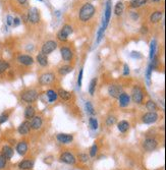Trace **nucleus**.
Wrapping results in <instances>:
<instances>
[{
	"instance_id": "nucleus-23",
	"label": "nucleus",
	"mask_w": 166,
	"mask_h": 170,
	"mask_svg": "<svg viewBox=\"0 0 166 170\" xmlns=\"http://www.w3.org/2000/svg\"><path fill=\"white\" fill-rule=\"evenodd\" d=\"M46 96H47V98H48L49 103H54V102L57 100L58 94L53 90H48L47 92H46Z\"/></svg>"
},
{
	"instance_id": "nucleus-26",
	"label": "nucleus",
	"mask_w": 166,
	"mask_h": 170,
	"mask_svg": "<svg viewBox=\"0 0 166 170\" xmlns=\"http://www.w3.org/2000/svg\"><path fill=\"white\" fill-rule=\"evenodd\" d=\"M35 116V108L33 106H28L25 110V118L29 120Z\"/></svg>"
},
{
	"instance_id": "nucleus-33",
	"label": "nucleus",
	"mask_w": 166,
	"mask_h": 170,
	"mask_svg": "<svg viewBox=\"0 0 166 170\" xmlns=\"http://www.w3.org/2000/svg\"><path fill=\"white\" fill-rule=\"evenodd\" d=\"M89 125L93 130H96L98 128V120L95 117H91L89 119Z\"/></svg>"
},
{
	"instance_id": "nucleus-13",
	"label": "nucleus",
	"mask_w": 166,
	"mask_h": 170,
	"mask_svg": "<svg viewBox=\"0 0 166 170\" xmlns=\"http://www.w3.org/2000/svg\"><path fill=\"white\" fill-rule=\"evenodd\" d=\"M17 61H19L20 64L26 65V66H30L34 63V59L30 55H19V56L17 57Z\"/></svg>"
},
{
	"instance_id": "nucleus-30",
	"label": "nucleus",
	"mask_w": 166,
	"mask_h": 170,
	"mask_svg": "<svg viewBox=\"0 0 166 170\" xmlns=\"http://www.w3.org/2000/svg\"><path fill=\"white\" fill-rule=\"evenodd\" d=\"M146 108L149 111H151V112H156V110H157V105H156V103L155 102H154L153 100H149L146 103Z\"/></svg>"
},
{
	"instance_id": "nucleus-5",
	"label": "nucleus",
	"mask_w": 166,
	"mask_h": 170,
	"mask_svg": "<svg viewBox=\"0 0 166 170\" xmlns=\"http://www.w3.org/2000/svg\"><path fill=\"white\" fill-rule=\"evenodd\" d=\"M133 101L137 104H141L144 100V94L140 87H135L133 89Z\"/></svg>"
},
{
	"instance_id": "nucleus-47",
	"label": "nucleus",
	"mask_w": 166,
	"mask_h": 170,
	"mask_svg": "<svg viewBox=\"0 0 166 170\" xmlns=\"http://www.w3.org/2000/svg\"><path fill=\"white\" fill-rule=\"evenodd\" d=\"M19 25H20V19H19V17H14L12 26H14V27H17V26H19Z\"/></svg>"
},
{
	"instance_id": "nucleus-44",
	"label": "nucleus",
	"mask_w": 166,
	"mask_h": 170,
	"mask_svg": "<svg viewBox=\"0 0 166 170\" xmlns=\"http://www.w3.org/2000/svg\"><path fill=\"white\" fill-rule=\"evenodd\" d=\"M83 68H81L80 74H78V87L81 88V78H83Z\"/></svg>"
},
{
	"instance_id": "nucleus-40",
	"label": "nucleus",
	"mask_w": 166,
	"mask_h": 170,
	"mask_svg": "<svg viewBox=\"0 0 166 170\" xmlns=\"http://www.w3.org/2000/svg\"><path fill=\"white\" fill-rule=\"evenodd\" d=\"M67 37L68 36H66V35L63 33V32H61V31L57 34V39L59 41H62V42H63V41L65 42V41L67 40Z\"/></svg>"
},
{
	"instance_id": "nucleus-48",
	"label": "nucleus",
	"mask_w": 166,
	"mask_h": 170,
	"mask_svg": "<svg viewBox=\"0 0 166 170\" xmlns=\"http://www.w3.org/2000/svg\"><path fill=\"white\" fill-rule=\"evenodd\" d=\"M130 74V66L127 64H124V70H123V75H129Z\"/></svg>"
},
{
	"instance_id": "nucleus-17",
	"label": "nucleus",
	"mask_w": 166,
	"mask_h": 170,
	"mask_svg": "<svg viewBox=\"0 0 166 170\" xmlns=\"http://www.w3.org/2000/svg\"><path fill=\"white\" fill-rule=\"evenodd\" d=\"M60 53H61V57H62L63 60H65V61L71 60L72 52L68 47H62V48L60 49Z\"/></svg>"
},
{
	"instance_id": "nucleus-45",
	"label": "nucleus",
	"mask_w": 166,
	"mask_h": 170,
	"mask_svg": "<svg viewBox=\"0 0 166 170\" xmlns=\"http://www.w3.org/2000/svg\"><path fill=\"white\" fill-rule=\"evenodd\" d=\"M78 159H80L81 162H87V161L89 160V157H88V155H86V154H80L78 155Z\"/></svg>"
},
{
	"instance_id": "nucleus-46",
	"label": "nucleus",
	"mask_w": 166,
	"mask_h": 170,
	"mask_svg": "<svg viewBox=\"0 0 166 170\" xmlns=\"http://www.w3.org/2000/svg\"><path fill=\"white\" fill-rule=\"evenodd\" d=\"M6 23H7V26H12V23H13V17L11 16H7V17H6Z\"/></svg>"
},
{
	"instance_id": "nucleus-18",
	"label": "nucleus",
	"mask_w": 166,
	"mask_h": 170,
	"mask_svg": "<svg viewBox=\"0 0 166 170\" xmlns=\"http://www.w3.org/2000/svg\"><path fill=\"white\" fill-rule=\"evenodd\" d=\"M74 137L67 134H57V141L61 144H69L72 142Z\"/></svg>"
},
{
	"instance_id": "nucleus-16",
	"label": "nucleus",
	"mask_w": 166,
	"mask_h": 170,
	"mask_svg": "<svg viewBox=\"0 0 166 170\" xmlns=\"http://www.w3.org/2000/svg\"><path fill=\"white\" fill-rule=\"evenodd\" d=\"M118 100H119V106L120 107H126L130 102V97L129 96V94L121 93L120 96L118 97Z\"/></svg>"
},
{
	"instance_id": "nucleus-39",
	"label": "nucleus",
	"mask_w": 166,
	"mask_h": 170,
	"mask_svg": "<svg viewBox=\"0 0 166 170\" xmlns=\"http://www.w3.org/2000/svg\"><path fill=\"white\" fill-rule=\"evenodd\" d=\"M104 31H105V30H103L102 28H100V30L98 31V33H97V40H96V44H99V43H100V41L102 40V38L104 37Z\"/></svg>"
},
{
	"instance_id": "nucleus-49",
	"label": "nucleus",
	"mask_w": 166,
	"mask_h": 170,
	"mask_svg": "<svg viewBox=\"0 0 166 170\" xmlns=\"http://www.w3.org/2000/svg\"><path fill=\"white\" fill-rule=\"evenodd\" d=\"M130 55H132V57H133V58H141L142 57V55L140 54V52H136V51H133Z\"/></svg>"
},
{
	"instance_id": "nucleus-34",
	"label": "nucleus",
	"mask_w": 166,
	"mask_h": 170,
	"mask_svg": "<svg viewBox=\"0 0 166 170\" xmlns=\"http://www.w3.org/2000/svg\"><path fill=\"white\" fill-rule=\"evenodd\" d=\"M9 68V64L6 61H0V74H3Z\"/></svg>"
},
{
	"instance_id": "nucleus-52",
	"label": "nucleus",
	"mask_w": 166,
	"mask_h": 170,
	"mask_svg": "<svg viewBox=\"0 0 166 170\" xmlns=\"http://www.w3.org/2000/svg\"><path fill=\"white\" fill-rule=\"evenodd\" d=\"M152 1H153V2H159L160 0H152Z\"/></svg>"
},
{
	"instance_id": "nucleus-35",
	"label": "nucleus",
	"mask_w": 166,
	"mask_h": 170,
	"mask_svg": "<svg viewBox=\"0 0 166 170\" xmlns=\"http://www.w3.org/2000/svg\"><path fill=\"white\" fill-rule=\"evenodd\" d=\"M85 107H86V111H87V113H89V114H94L95 113V110H94V107H93V105L91 102H86V105H85Z\"/></svg>"
},
{
	"instance_id": "nucleus-3",
	"label": "nucleus",
	"mask_w": 166,
	"mask_h": 170,
	"mask_svg": "<svg viewBox=\"0 0 166 170\" xmlns=\"http://www.w3.org/2000/svg\"><path fill=\"white\" fill-rule=\"evenodd\" d=\"M111 0H108L106 3V8H105V12H104V17H103V25H102V29L105 30L107 25H108L109 20H110V16H111Z\"/></svg>"
},
{
	"instance_id": "nucleus-27",
	"label": "nucleus",
	"mask_w": 166,
	"mask_h": 170,
	"mask_svg": "<svg viewBox=\"0 0 166 170\" xmlns=\"http://www.w3.org/2000/svg\"><path fill=\"white\" fill-rule=\"evenodd\" d=\"M72 69L74 68H72V66H71V65H63L58 68V72H59L60 75H65L69 74V72H71Z\"/></svg>"
},
{
	"instance_id": "nucleus-9",
	"label": "nucleus",
	"mask_w": 166,
	"mask_h": 170,
	"mask_svg": "<svg viewBox=\"0 0 166 170\" xmlns=\"http://www.w3.org/2000/svg\"><path fill=\"white\" fill-rule=\"evenodd\" d=\"M54 80H55V77L53 74H51V72H46V74H43L39 78V83L41 85H43V86H45V85L51 84L52 82H54Z\"/></svg>"
},
{
	"instance_id": "nucleus-2",
	"label": "nucleus",
	"mask_w": 166,
	"mask_h": 170,
	"mask_svg": "<svg viewBox=\"0 0 166 170\" xmlns=\"http://www.w3.org/2000/svg\"><path fill=\"white\" fill-rule=\"evenodd\" d=\"M38 96H39V94H38L36 90L29 89L22 93L20 99L24 102H26V103H33V102H35L38 99Z\"/></svg>"
},
{
	"instance_id": "nucleus-24",
	"label": "nucleus",
	"mask_w": 166,
	"mask_h": 170,
	"mask_svg": "<svg viewBox=\"0 0 166 170\" xmlns=\"http://www.w3.org/2000/svg\"><path fill=\"white\" fill-rule=\"evenodd\" d=\"M58 95H59V97L62 100H65V101H68L71 99V94L67 92L66 90H63V89H59V91H58Z\"/></svg>"
},
{
	"instance_id": "nucleus-21",
	"label": "nucleus",
	"mask_w": 166,
	"mask_h": 170,
	"mask_svg": "<svg viewBox=\"0 0 166 170\" xmlns=\"http://www.w3.org/2000/svg\"><path fill=\"white\" fill-rule=\"evenodd\" d=\"M37 61L41 66H47L48 65V57L47 55L43 54L42 52L37 55Z\"/></svg>"
},
{
	"instance_id": "nucleus-10",
	"label": "nucleus",
	"mask_w": 166,
	"mask_h": 170,
	"mask_svg": "<svg viewBox=\"0 0 166 170\" xmlns=\"http://www.w3.org/2000/svg\"><path fill=\"white\" fill-rule=\"evenodd\" d=\"M122 92V88L119 85H111L108 88V94L113 98H118Z\"/></svg>"
},
{
	"instance_id": "nucleus-51",
	"label": "nucleus",
	"mask_w": 166,
	"mask_h": 170,
	"mask_svg": "<svg viewBox=\"0 0 166 170\" xmlns=\"http://www.w3.org/2000/svg\"><path fill=\"white\" fill-rule=\"evenodd\" d=\"M132 16H133V20H137V19H138V14H136V13H132Z\"/></svg>"
},
{
	"instance_id": "nucleus-20",
	"label": "nucleus",
	"mask_w": 166,
	"mask_h": 170,
	"mask_svg": "<svg viewBox=\"0 0 166 170\" xmlns=\"http://www.w3.org/2000/svg\"><path fill=\"white\" fill-rule=\"evenodd\" d=\"M34 166V162L31 160H22V162H19V168L22 170H28L32 169Z\"/></svg>"
},
{
	"instance_id": "nucleus-19",
	"label": "nucleus",
	"mask_w": 166,
	"mask_h": 170,
	"mask_svg": "<svg viewBox=\"0 0 166 170\" xmlns=\"http://www.w3.org/2000/svg\"><path fill=\"white\" fill-rule=\"evenodd\" d=\"M13 153H14V151H13V149L10 147V146H3L2 147V155L6 158V159H11L13 156Z\"/></svg>"
},
{
	"instance_id": "nucleus-31",
	"label": "nucleus",
	"mask_w": 166,
	"mask_h": 170,
	"mask_svg": "<svg viewBox=\"0 0 166 170\" xmlns=\"http://www.w3.org/2000/svg\"><path fill=\"white\" fill-rule=\"evenodd\" d=\"M96 86H97V78H93L91 81V83H90V86H89V93L90 95H94L95 93V90H96Z\"/></svg>"
},
{
	"instance_id": "nucleus-11",
	"label": "nucleus",
	"mask_w": 166,
	"mask_h": 170,
	"mask_svg": "<svg viewBox=\"0 0 166 170\" xmlns=\"http://www.w3.org/2000/svg\"><path fill=\"white\" fill-rule=\"evenodd\" d=\"M60 161H61V162H63V163H66V164H69V165H72V164L75 163V157L71 153L65 152V153L61 154Z\"/></svg>"
},
{
	"instance_id": "nucleus-14",
	"label": "nucleus",
	"mask_w": 166,
	"mask_h": 170,
	"mask_svg": "<svg viewBox=\"0 0 166 170\" xmlns=\"http://www.w3.org/2000/svg\"><path fill=\"white\" fill-rule=\"evenodd\" d=\"M31 123V128L34 130H38L39 128H41L43 124V120H42V117L41 116H34L33 118H32V121L30 122Z\"/></svg>"
},
{
	"instance_id": "nucleus-32",
	"label": "nucleus",
	"mask_w": 166,
	"mask_h": 170,
	"mask_svg": "<svg viewBox=\"0 0 166 170\" xmlns=\"http://www.w3.org/2000/svg\"><path fill=\"white\" fill-rule=\"evenodd\" d=\"M155 53H156V41L152 40V42H151V46H150V58H151V60L155 57Z\"/></svg>"
},
{
	"instance_id": "nucleus-50",
	"label": "nucleus",
	"mask_w": 166,
	"mask_h": 170,
	"mask_svg": "<svg viewBox=\"0 0 166 170\" xmlns=\"http://www.w3.org/2000/svg\"><path fill=\"white\" fill-rule=\"evenodd\" d=\"M17 1H19V4H26V3H27L28 0H17Z\"/></svg>"
},
{
	"instance_id": "nucleus-53",
	"label": "nucleus",
	"mask_w": 166,
	"mask_h": 170,
	"mask_svg": "<svg viewBox=\"0 0 166 170\" xmlns=\"http://www.w3.org/2000/svg\"><path fill=\"white\" fill-rule=\"evenodd\" d=\"M39 1H42V0H39Z\"/></svg>"
},
{
	"instance_id": "nucleus-28",
	"label": "nucleus",
	"mask_w": 166,
	"mask_h": 170,
	"mask_svg": "<svg viewBox=\"0 0 166 170\" xmlns=\"http://www.w3.org/2000/svg\"><path fill=\"white\" fill-rule=\"evenodd\" d=\"M123 9H124L123 3L122 2H117V4L115 5V8H114V13L116 16H121L122 12H123Z\"/></svg>"
},
{
	"instance_id": "nucleus-36",
	"label": "nucleus",
	"mask_w": 166,
	"mask_h": 170,
	"mask_svg": "<svg viewBox=\"0 0 166 170\" xmlns=\"http://www.w3.org/2000/svg\"><path fill=\"white\" fill-rule=\"evenodd\" d=\"M61 32H63V33H64L66 36H69V35L72 33V28L69 25H65V26H63Z\"/></svg>"
},
{
	"instance_id": "nucleus-15",
	"label": "nucleus",
	"mask_w": 166,
	"mask_h": 170,
	"mask_svg": "<svg viewBox=\"0 0 166 170\" xmlns=\"http://www.w3.org/2000/svg\"><path fill=\"white\" fill-rule=\"evenodd\" d=\"M16 152L20 156H25L28 152V144L26 141H22L16 145Z\"/></svg>"
},
{
	"instance_id": "nucleus-38",
	"label": "nucleus",
	"mask_w": 166,
	"mask_h": 170,
	"mask_svg": "<svg viewBox=\"0 0 166 170\" xmlns=\"http://www.w3.org/2000/svg\"><path fill=\"white\" fill-rule=\"evenodd\" d=\"M152 70H153V65H152V64H150V65L148 66L147 71H146V77H147L148 84H150V81H151V74H152Z\"/></svg>"
},
{
	"instance_id": "nucleus-7",
	"label": "nucleus",
	"mask_w": 166,
	"mask_h": 170,
	"mask_svg": "<svg viewBox=\"0 0 166 170\" xmlns=\"http://www.w3.org/2000/svg\"><path fill=\"white\" fill-rule=\"evenodd\" d=\"M27 19H28L31 23H39V20H40V13H39V10H38L36 7L31 8V9L29 10Z\"/></svg>"
},
{
	"instance_id": "nucleus-43",
	"label": "nucleus",
	"mask_w": 166,
	"mask_h": 170,
	"mask_svg": "<svg viewBox=\"0 0 166 170\" xmlns=\"http://www.w3.org/2000/svg\"><path fill=\"white\" fill-rule=\"evenodd\" d=\"M8 119V114L6 113H3L0 115V124H3L4 122H6Z\"/></svg>"
},
{
	"instance_id": "nucleus-6",
	"label": "nucleus",
	"mask_w": 166,
	"mask_h": 170,
	"mask_svg": "<svg viewBox=\"0 0 166 170\" xmlns=\"http://www.w3.org/2000/svg\"><path fill=\"white\" fill-rule=\"evenodd\" d=\"M159 118V116H158V114H157L156 112H151V111H149L148 113L146 114H144L142 117V119H143V122L144 123H146V124H151V123H154V122H156L157 120H158Z\"/></svg>"
},
{
	"instance_id": "nucleus-41",
	"label": "nucleus",
	"mask_w": 166,
	"mask_h": 170,
	"mask_svg": "<svg viewBox=\"0 0 166 170\" xmlns=\"http://www.w3.org/2000/svg\"><path fill=\"white\" fill-rule=\"evenodd\" d=\"M97 152H98V146L97 145H94L91 148V150H90V156H91V157H95L96 154H97Z\"/></svg>"
},
{
	"instance_id": "nucleus-12",
	"label": "nucleus",
	"mask_w": 166,
	"mask_h": 170,
	"mask_svg": "<svg viewBox=\"0 0 166 170\" xmlns=\"http://www.w3.org/2000/svg\"><path fill=\"white\" fill-rule=\"evenodd\" d=\"M31 130V123L28 121V120H26V121L22 122L20 125L17 128V131H19V134H22V136H26V134H28L30 133Z\"/></svg>"
},
{
	"instance_id": "nucleus-25",
	"label": "nucleus",
	"mask_w": 166,
	"mask_h": 170,
	"mask_svg": "<svg viewBox=\"0 0 166 170\" xmlns=\"http://www.w3.org/2000/svg\"><path fill=\"white\" fill-rule=\"evenodd\" d=\"M117 127L120 133H126L130 128V123L127 121H126V120H122V121H120L117 124Z\"/></svg>"
},
{
	"instance_id": "nucleus-1",
	"label": "nucleus",
	"mask_w": 166,
	"mask_h": 170,
	"mask_svg": "<svg viewBox=\"0 0 166 170\" xmlns=\"http://www.w3.org/2000/svg\"><path fill=\"white\" fill-rule=\"evenodd\" d=\"M94 13H95L94 5L91 3H86L81 8L78 16H80V19L81 22H88V20L94 16Z\"/></svg>"
},
{
	"instance_id": "nucleus-42",
	"label": "nucleus",
	"mask_w": 166,
	"mask_h": 170,
	"mask_svg": "<svg viewBox=\"0 0 166 170\" xmlns=\"http://www.w3.org/2000/svg\"><path fill=\"white\" fill-rule=\"evenodd\" d=\"M115 121H116L115 117H113V116H109L108 118H107V120H106V124L108 125V127H111L112 124H114V123H115Z\"/></svg>"
},
{
	"instance_id": "nucleus-8",
	"label": "nucleus",
	"mask_w": 166,
	"mask_h": 170,
	"mask_svg": "<svg viewBox=\"0 0 166 170\" xmlns=\"http://www.w3.org/2000/svg\"><path fill=\"white\" fill-rule=\"evenodd\" d=\"M157 145H158L157 141L155 139H152V137H148V139L145 140L144 143H143V147H144L145 150L148 152L155 150L157 148Z\"/></svg>"
},
{
	"instance_id": "nucleus-54",
	"label": "nucleus",
	"mask_w": 166,
	"mask_h": 170,
	"mask_svg": "<svg viewBox=\"0 0 166 170\" xmlns=\"http://www.w3.org/2000/svg\"><path fill=\"white\" fill-rule=\"evenodd\" d=\"M0 61H1V60H0Z\"/></svg>"
},
{
	"instance_id": "nucleus-29",
	"label": "nucleus",
	"mask_w": 166,
	"mask_h": 170,
	"mask_svg": "<svg viewBox=\"0 0 166 170\" xmlns=\"http://www.w3.org/2000/svg\"><path fill=\"white\" fill-rule=\"evenodd\" d=\"M148 0H132L130 1V6L133 7V8H137V7H140V6H143Z\"/></svg>"
},
{
	"instance_id": "nucleus-4",
	"label": "nucleus",
	"mask_w": 166,
	"mask_h": 170,
	"mask_svg": "<svg viewBox=\"0 0 166 170\" xmlns=\"http://www.w3.org/2000/svg\"><path fill=\"white\" fill-rule=\"evenodd\" d=\"M56 48H57V43L55 42V41H52V40L47 41V42H45L42 46V53L45 55H48L52 53Z\"/></svg>"
},
{
	"instance_id": "nucleus-22",
	"label": "nucleus",
	"mask_w": 166,
	"mask_h": 170,
	"mask_svg": "<svg viewBox=\"0 0 166 170\" xmlns=\"http://www.w3.org/2000/svg\"><path fill=\"white\" fill-rule=\"evenodd\" d=\"M162 16H163V12L162 11H155V12H153L152 14H151V16H150V22L152 23H158L162 19Z\"/></svg>"
},
{
	"instance_id": "nucleus-37",
	"label": "nucleus",
	"mask_w": 166,
	"mask_h": 170,
	"mask_svg": "<svg viewBox=\"0 0 166 170\" xmlns=\"http://www.w3.org/2000/svg\"><path fill=\"white\" fill-rule=\"evenodd\" d=\"M6 163H7V159L3 156V155L1 154V155H0V170L5 168V166H6Z\"/></svg>"
}]
</instances>
